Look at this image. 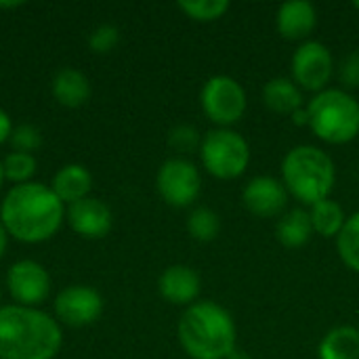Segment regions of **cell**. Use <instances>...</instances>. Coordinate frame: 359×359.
I'll return each mask as SVG.
<instances>
[{"label":"cell","mask_w":359,"mask_h":359,"mask_svg":"<svg viewBox=\"0 0 359 359\" xmlns=\"http://www.w3.org/2000/svg\"><path fill=\"white\" fill-rule=\"evenodd\" d=\"M339 82L343 84V90H355L359 88V50L349 53L339 63Z\"/></svg>","instance_id":"obj_29"},{"label":"cell","mask_w":359,"mask_h":359,"mask_svg":"<svg viewBox=\"0 0 359 359\" xmlns=\"http://www.w3.org/2000/svg\"><path fill=\"white\" fill-rule=\"evenodd\" d=\"M320 359H359V330L353 326L332 328L318 347Z\"/></svg>","instance_id":"obj_20"},{"label":"cell","mask_w":359,"mask_h":359,"mask_svg":"<svg viewBox=\"0 0 359 359\" xmlns=\"http://www.w3.org/2000/svg\"><path fill=\"white\" fill-rule=\"evenodd\" d=\"M309 217H311L313 233L324 236V238H337L347 223V215H345L343 206L330 198L313 204L309 208Z\"/></svg>","instance_id":"obj_21"},{"label":"cell","mask_w":359,"mask_h":359,"mask_svg":"<svg viewBox=\"0 0 359 359\" xmlns=\"http://www.w3.org/2000/svg\"><path fill=\"white\" fill-rule=\"evenodd\" d=\"M200 103L208 120L219 124V128H227L229 124H236L244 116L248 107V97L244 86L236 78L221 74L204 82Z\"/></svg>","instance_id":"obj_7"},{"label":"cell","mask_w":359,"mask_h":359,"mask_svg":"<svg viewBox=\"0 0 359 359\" xmlns=\"http://www.w3.org/2000/svg\"><path fill=\"white\" fill-rule=\"evenodd\" d=\"M292 80L299 88L309 93L326 90V84L334 72V59L326 44L318 40H305L290 59Z\"/></svg>","instance_id":"obj_9"},{"label":"cell","mask_w":359,"mask_h":359,"mask_svg":"<svg viewBox=\"0 0 359 359\" xmlns=\"http://www.w3.org/2000/svg\"><path fill=\"white\" fill-rule=\"evenodd\" d=\"M263 101L271 111L282 116H292L294 111L305 107L303 90L292 78H271L263 86Z\"/></svg>","instance_id":"obj_18"},{"label":"cell","mask_w":359,"mask_h":359,"mask_svg":"<svg viewBox=\"0 0 359 359\" xmlns=\"http://www.w3.org/2000/svg\"><path fill=\"white\" fill-rule=\"evenodd\" d=\"M156 187L160 198L175 208L191 206L202 189V177L194 162L187 158L166 160L156 175Z\"/></svg>","instance_id":"obj_8"},{"label":"cell","mask_w":359,"mask_h":359,"mask_svg":"<svg viewBox=\"0 0 359 359\" xmlns=\"http://www.w3.org/2000/svg\"><path fill=\"white\" fill-rule=\"evenodd\" d=\"M65 221L74 233L84 240H101L114 227V215L109 206L99 198H84L65 208Z\"/></svg>","instance_id":"obj_12"},{"label":"cell","mask_w":359,"mask_h":359,"mask_svg":"<svg viewBox=\"0 0 359 359\" xmlns=\"http://www.w3.org/2000/svg\"><path fill=\"white\" fill-rule=\"evenodd\" d=\"M53 280L46 267L32 259H21L13 263L6 271V290L15 305L38 307L48 299Z\"/></svg>","instance_id":"obj_10"},{"label":"cell","mask_w":359,"mask_h":359,"mask_svg":"<svg viewBox=\"0 0 359 359\" xmlns=\"http://www.w3.org/2000/svg\"><path fill=\"white\" fill-rule=\"evenodd\" d=\"M187 233L198 242H212L221 233V217L206 206H198L187 217Z\"/></svg>","instance_id":"obj_22"},{"label":"cell","mask_w":359,"mask_h":359,"mask_svg":"<svg viewBox=\"0 0 359 359\" xmlns=\"http://www.w3.org/2000/svg\"><path fill=\"white\" fill-rule=\"evenodd\" d=\"M23 6V2H0V8H17Z\"/></svg>","instance_id":"obj_34"},{"label":"cell","mask_w":359,"mask_h":359,"mask_svg":"<svg viewBox=\"0 0 359 359\" xmlns=\"http://www.w3.org/2000/svg\"><path fill=\"white\" fill-rule=\"evenodd\" d=\"M202 282L189 265H170L158 280V290L164 301L172 305H194L200 294Z\"/></svg>","instance_id":"obj_14"},{"label":"cell","mask_w":359,"mask_h":359,"mask_svg":"<svg viewBox=\"0 0 359 359\" xmlns=\"http://www.w3.org/2000/svg\"><path fill=\"white\" fill-rule=\"evenodd\" d=\"M65 221V204L40 181L13 185L0 202V223L21 244L50 240Z\"/></svg>","instance_id":"obj_1"},{"label":"cell","mask_w":359,"mask_h":359,"mask_svg":"<svg viewBox=\"0 0 359 359\" xmlns=\"http://www.w3.org/2000/svg\"><path fill=\"white\" fill-rule=\"evenodd\" d=\"M282 183L299 202L313 206L330 198L337 183V168L324 149L297 145L282 160Z\"/></svg>","instance_id":"obj_4"},{"label":"cell","mask_w":359,"mask_h":359,"mask_svg":"<svg viewBox=\"0 0 359 359\" xmlns=\"http://www.w3.org/2000/svg\"><path fill=\"white\" fill-rule=\"evenodd\" d=\"M6 248H8V233H6L4 225L0 223V261L6 255Z\"/></svg>","instance_id":"obj_32"},{"label":"cell","mask_w":359,"mask_h":359,"mask_svg":"<svg viewBox=\"0 0 359 359\" xmlns=\"http://www.w3.org/2000/svg\"><path fill=\"white\" fill-rule=\"evenodd\" d=\"M309 128L330 145H343L359 135V101L343 88L318 93L309 105Z\"/></svg>","instance_id":"obj_5"},{"label":"cell","mask_w":359,"mask_h":359,"mask_svg":"<svg viewBox=\"0 0 359 359\" xmlns=\"http://www.w3.org/2000/svg\"><path fill=\"white\" fill-rule=\"evenodd\" d=\"M0 307H2V290H0Z\"/></svg>","instance_id":"obj_37"},{"label":"cell","mask_w":359,"mask_h":359,"mask_svg":"<svg viewBox=\"0 0 359 359\" xmlns=\"http://www.w3.org/2000/svg\"><path fill=\"white\" fill-rule=\"evenodd\" d=\"M292 122L294 124H299V126H309V116H307V107H303V109H299V111H294L292 114Z\"/></svg>","instance_id":"obj_31"},{"label":"cell","mask_w":359,"mask_h":359,"mask_svg":"<svg viewBox=\"0 0 359 359\" xmlns=\"http://www.w3.org/2000/svg\"><path fill=\"white\" fill-rule=\"evenodd\" d=\"M276 23L286 40H305L318 25V11L307 0H288L278 8Z\"/></svg>","instance_id":"obj_15"},{"label":"cell","mask_w":359,"mask_h":359,"mask_svg":"<svg viewBox=\"0 0 359 359\" xmlns=\"http://www.w3.org/2000/svg\"><path fill=\"white\" fill-rule=\"evenodd\" d=\"M337 250L341 261L351 271L359 273V210L355 215L347 217L343 231L337 236Z\"/></svg>","instance_id":"obj_23"},{"label":"cell","mask_w":359,"mask_h":359,"mask_svg":"<svg viewBox=\"0 0 359 359\" xmlns=\"http://www.w3.org/2000/svg\"><path fill=\"white\" fill-rule=\"evenodd\" d=\"M177 6L194 21H217L229 11L227 0H181Z\"/></svg>","instance_id":"obj_25"},{"label":"cell","mask_w":359,"mask_h":359,"mask_svg":"<svg viewBox=\"0 0 359 359\" xmlns=\"http://www.w3.org/2000/svg\"><path fill=\"white\" fill-rule=\"evenodd\" d=\"M200 160L217 179H238L250 162L248 141L231 128H215L202 135Z\"/></svg>","instance_id":"obj_6"},{"label":"cell","mask_w":359,"mask_h":359,"mask_svg":"<svg viewBox=\"0 0 359 359\" xmlns=\"http://www.w3.org/2000/svg\"><path fill=\"white\" fill-rule=\"evenodd\" d=\"M38 170V162L34 154H23V151H11L2 160V172L4 181H11L13 185H23L34 179Z\"/></svg>","instance_id":"obj_24"},{"label":"cell","mask_w":359,"mask_h":359,"mask_svg":"<svg viewBox=\"0 0 359 359\" xmlns=\"http://www.w3.org/2000/svg\"><path fill=\"white\" fill-rule=\"evenodd\" d=\"M168 145L179 154H191L196 149L200 151L202 135L191 124H177L168 130Z\"/></svg>","instance_id":"obj_26"},{"label":"cell","mask_w":359,"mask_h":359,"mask_svg":"<svg viewBox=\"0 0 359 359\" xmlns=\"http://www.w3.org/2000/svg\"><path fill=\"white\" fill-rule=\"evenodd\" d=\"M50 93L55 101L63 107L76 109L90 99V82L86 74L76 67H61L50 82Z\"/></svg>","instance_id":"obj_17"},{"label":"cell","mask_w":359,"mask_h":359,"mask_svg":"<svg viewBox=\"0 0 359 359\" xmlns=\"http://www.w3.org/2000/svg\"><path fill=\"white\" fill-rule=\"evenodd\" d=\"M288 191L280 179L273 177H255L246 183L242 191V202L246 210L259 219H273L280 217L288 204Z\"/></svg>","instance_id":"obj_13"},{"label":"cell","mask_w":359,"mask_h":359,"mask_svg":"<svg viewBox=\"0 0 359 359\" xmlns=\"http://www.w3.org/2000/svg\"><path fill=\"white\" fill-rule=\"evenodd\" d=\"M2 183H4V172H2V160H0V189H2Z\"/></svg>","instance_id":"obj_35"},{"label":"cell","mask_w":359,"mask_h":359,"mask_svg":"<svg viewBox=\"0 0 359 359\" xmlns=\"http://www.w3.org/2000/svg\"><path fill=\"white\" fill-rule=\"evenodd\" d=\"M276 236L286 248H303L313 236L309 210L292 208V210L284 212L278 221Z\"/></svg>","instance_id":"obj_19"},{"label":"cell","mask_w":359,"mask_h":359,"mask_svg":"<svg viewBox=\"0 0 359 359\" xmlns=\"http://www.w3.org/2000/svg\"><path fill=\"white\" fill-rule=\"evenodd\" d=\"M177 334L183 351L191 359H227L238 343L231 313L215 301L189 305L179 320Z\"/></svg>","instance_id":"obj_3"},{"label":"cell","mask_w":359,"mask_h":359,"mask_svg":"<svg viewBox=\"0 0 359 359\" xmlns=\"http://www.w3.org/2000/svg\"><path fill=\"white\" fill-rule=\"evenodd\" d=\"M118 42H120V29L111 23H101L88 34V48L99 55L114 50Z\"/></svg>","instance_id":"obj_28"},{"label":"cell","mask_w":359,"mask_h":359,"mask_svg":"<svg viewBox=\"0 0 359 359\" xmlns=\"http://www.w3.org/2000/svg\"><path fill=\"white\" fill-rule=\"evenodd\" d=\"M63 345L61 324L38 307H0V359H55Z\"/></svg>","instance_id":"obj_2"},{"label":"cell","mask_w":359,"mask_h":359,"mask_svg":"<svg viewBox=\"0 0 359 359\" xmlns=\"http://www.w3.org/2000/svg\"><path fill=\"white\" fill-rule=\"evenodd\" d=\"M227 359H252V358H250V355H246L244 351H238V349H236V351H233V353H231Z\"/></svg>","instance_id":"obj_33"},{"label":"cell","mask_w":359,"mask_h":359,"mask_svg":"<svg viewBox=\"0 0 359 359\" xmlns=\"http://www.w3.org/2000/svg\"><path fill=\"white\" fill-rule=\"evenodd\" d=\"M55 318L59 324L72 328H84L95 324L103 313V297L93 286L72 284L63 288L53 303Z\"/></svg>","instance_id":"obj_11"},{"label":"cell","mask_w":359,"mask_h":359,"mask_svg":"<svg viewBox=\"0 0 359 359\" xmlns=\"http://www.w3.org/2000/svg\"><path fill=\"white\" fill-rule=\"evenodd\" d=\"M13 120H11V116L0 107V145H4V143H8V139H11V133H13Z\"/></svg>","instance_id":"obj_30"},{"label":"cell","mask_w":359,"mask_h":359,"mask_svg":"<svg viewBox=\"0 0 359 359\" xmlns=\"http://www.w3.org/2000/svg\"><path fill=\"white\" fill-rule=\"evenodd\" d=\"M8 143L13 145V151L34 154L42 145V130L36 124H17L11 133Z\"/></svg>","instance_id":"obj_27"},{"label":"cell","mask_w":359,"mask_h":359,"mask_svg":"<svg viewBox=\"0 0 359 359\" xmlns=\"http://www.w3.org/2000/svg\"><path fill=\"white\" fill-rule=\"evenodd\" d=\"M353 6H355V8L359 11V0H355V2H353Z\"/></svg>","instance_id":"obj_36"},{"label":"cell","mask_w":359,"mask_h":359,"mask_svg":"<svg viewBox=\"0 0 359 359\" xmlns=\"http://www.w3.org/2000/svg\"><path fill=\"white\" fill-rule=\"evenodd\" d=\"M53 194L63 202V204H76L84 198L90 196L93 189V175L88 172L86 166L82 164H65L61 166L50 183Z\"/></svg>","instance_id":"obj_16"}]
</instances>
